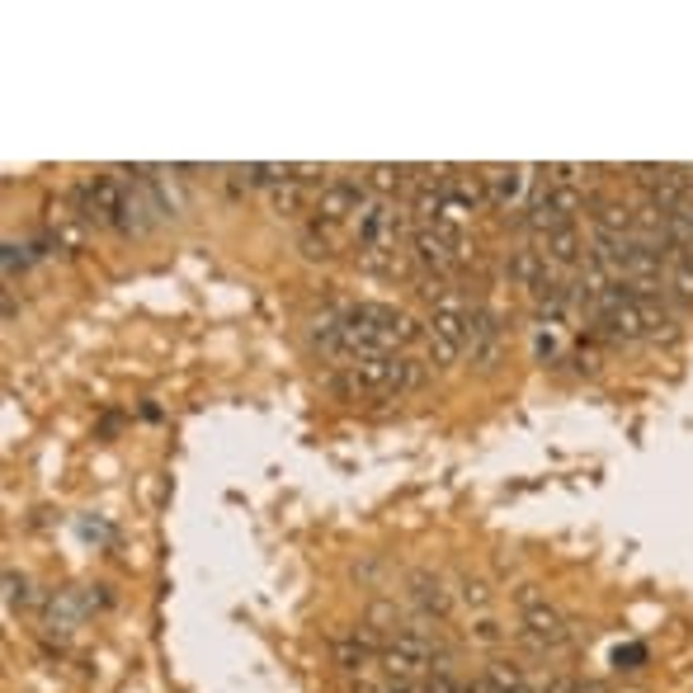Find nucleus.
I'll return each instance as SVG.
<instances>
[{
  "instance_id": "nucleus-6",
  "label": "nucleus",
  "mask_w": 693,
  "mask_h": 693,
  "mask_svg": "<svg viewBox=\"0 0 693 693\" xmlns=\"http://www.w3.org/2000/svg\"><path fill=\"white\" fill-rule=\"evenodd\" d=\"M500 349H505V325H500V311L477 302L467 311V359H472L481 373H491L500 363Z\"/></svg>"
},
{
  "instance_id": "nucleus-1",
  "label": "nucleus",
  "mask_w": 693,
  "mask_h": 693,
  "mask_svg": "<svg viewBox=\"0 0 693 693\" xmlns=\"http://www.w3.org/2000/svg\"><path fill=\"white\" fill-rule=\"evenodd\" d=\"M430 368L410 354H387V359H368V363H335L325 373V392L335 401H373V396H406L420 392Z\"/></svg>"
},
{
  "instance_id": "nucleus-9",
  "label": "nucleus",
  "mask_w": 693,
  "mask_h": 693,
  "mask_svg": "<svg viewBox=\"0 0 693 693\" xmlns=\"http://www.w3.org/2000/svg\"><path fill=\"white\" fill-rule=\"evenodd\" d=\"M331 660L345 675H363V670H373V665L382 660V646L368 632H339L331 642Z\"/></svg>"
},
{
  "instance_id": "nucleus-14",
  "label": "nucleus",
  "mask_w": 693,
  "mask_h": 693,
  "mask_svg": "<svg viewBox=\"0 0 693 693\" xmlns=\"http://www.w3.org/2000/svg\"><path fill=\"white\" fill-rule=\"evenodd\" d=\"M547 208H552V218L561 222H576L580 212H585V194L576 189V184H547Z\"/></svg>"
},
{
  "instance_id": "nucleus-11",
  "label": "nucleus",
  "mask_w": 693,
  "mask_h": 693,
  "mask_svg": "<svg viewBox=\"0 0 693 693\" xmlns=\"http://www.w3.org/2000/svg\"><path fill=\"white\" fill-rule=\"evenodd\" d=\"M505 274H509V283L515 288H523V293H537L543 283L557 274L547 260H543V250L537 246H519V250H509V260H505Z\"/></svg>"
},
{
  "instance_id": "nucleus-7",
  "label": "nucleus",
  "mask_w": 693,
  "mask_h": 693,
  "mask_svg": "<svg viewBox=\"0 0 693 693\" xmlns=\"http://www.w3.org/2000/svg\"><path fill=\"white\" fill-rule=\"evenodd\" d=\"M81 218L90 226H119L123 218V180L95 175L81 184Z\"/></svg>"
},
{
  "instance_id": "nucleus-4",
  "label": "nucleus",
  "mask_w": 693,
  "mask_h": 693,
  "mask_svg": "<svg viewBox=\"0 0 693 693\" xmlns=\"http://www.w3.org/2000/svg\"><path fill=\"white\" fill-rule=\"evenodd\" d=\"M354 240H359V250H396V240L406 236L410 226V212L396 208L392 198H373L368 194V203L354 212Z\"/></svg>"
},
{
  "instance_id": "nucleus-21",
  "label": "nucleus",
  "mask_w": 693,
  "mask_h": 693,
  "mask_svg": "<svg viewBox=\"0 0 693 693\" xmlns=\"http://www.w3.org/2000/svg\"><path fill=\"white\" fill-rule=\"evenodd\" d=\"M642 660H646V646H618V651H614V665H618V670H642Z\"/></svg>"
},
{
  "instance_id": "nucleus-5",
  "label": "nucleus",
  "mask_w": 693,
  "mask_h": 693,
  "mask_svg": "<svg viewBox=\"0 0 693 693\" xmlns=\"http://www.w3.org/2000/svg\"><path fill=\"white\" fill-rule=\"evenodd\" d=\"M363 203H368V180L331 175L317 189V208H311L317 218H311V222H321V226H331V232H335L339 222H354V212H359Z\"/></svg>"
},
{
  "instance_id": "nucleus-3",
  "label": "nucleus",
  "mask_w": 693,
  "mask_h": 693,
  "mask_svg": "<svg viewBox=\"0 0 693 693\" xmlns=\"http://www.w3.org/2000/svg\"><path fill=\"white\" fill-rule=\"evenodd\" d=\"M467 307L462 297H438L424 321V345H430V363L434 368H453L467 354Z\"/></svg>"
},
{
  "instance_id": "nucleus-8",
  "label": "nucleus",
  "mask_w": 693,
  "mask_h": 693,
  "mask_svg": "<svg viewBox=\"0 0 693 693\" xmlns=\"http://www.w3.org/2000/svg\"><path fill=\"white\" fill-rule=\"evenodd\" d=\"M533 246L543 250V260L552 269H580V264H585V240H580V226L576 222L552 226V232L543 240H533Z\"/></svg>"
},
{
  "instance_id": "nucleus-15",
  "label": "nucleus",
  "mask_w": 693,
  "mask_h": 693,
  "mask_svg": "<svg viewBox=\"0 0 693 693\" xmlns=\"http://www.w3.org/2000/svg\"><path fill=\"white\" fill-rule=\"evenodd\" d=\"M297 250H302V260H331L335 255V236H331V226H321V222H307L302 232H297Z\"/></svg>"
},
{
  "instance_id": "nucleus-23",
  "label": "nucleus",
  "mask_w": 693,
  "mask_h": 693,
  "mask_svg": "<svg viewBox=\"0 0 693 693\" xmlns=\"http://www.w3.org/2000/svg\"><path fill=\"white\" fill-rule=\"evenodd\" d=\"M5 599H10V608H20V604H28V580L24 576H14V571H5Z\"/></svg>"
},
{
  "instance_id": "nucleus-17",
  "label": "nucleus",
  "mask_w": 693,
  "mask_h": 693,
  "mask_svg": "<svg viewBox=\"0 0 693 693\" xmlns=\"http://www.w3.org/2000/svg\"><path fill=\"white\" fill-rule=\"evenodd\" d=\"M368 628H382V632H401V608H396V599H373L368 604Z\"/></svg>"
},
{
  "instance_id": "nucleus-2",
  "label": "nucleus",
  "mask_w": 693,
  "mask_h": 693,
  "mask_svg": "<svg viewBox=\"0 0 693 693\" xmlns=\"http://www.w3.org/2000/svg\"><path fill=\"white\" fill-rule=\"evenodd\" d=\"M515 604H519V636L537 651V656L561 651L566 642H571V618H566L561 608L547 599L543 585H519L515 590Z\"/></svg>"
},
{
  "instance_id": "nucleus-13",
  "label": "nucleus",
  "mask_w": 693,
  "mask_h": 693,
  "mask_svg": "<svg viewBox=\"0 0 693 693\" xmlns=\"http://www.w3.org/2000/svg\"><path fill=\"white\" fill-rule=\"evenodd\" d=\"M481 679H486V693H519V689H529V675H523V665H515V660H491L486 670H481Z\"/></svg>"
},
{
  "instance_id": "nucleus-10",
  "label": "nucleus",
  "mask_w": 693,
  "mask_h": 693,
  "mask_svg": "<svg viewBox=\"0 0 693 693\" xmlns=\"http://www.w3.org/2000/svg\"><path fill=\"white\" fill-rule=\"evenodd\" d=\"M481 180H486L491 208H519L523 189H529V170L523 165H491V170H481Z\"/></svg>"
},
{
  "instance_id": "nucleus-20",
  "label": "nucleus",
  "mask_w": 693,
  "mask_h": 693,
  "mask_svg": "<svg viewBox=\"0 0 693 693\" xmlns=\"http://www.w3.org/2000/svg\"><path fill=\"white\" fill-rule=\"evenodd\" d=\"M0 250H5V288H14V274H24V264H28V246H20V240L10 236Z\"/></svg>"
},
{
  "instance_id": "nucleus-24",
  "label": "nucleus",
  "mask_w": 693,
  "mask_h": 693,
  "mask_svg": "<svg viewBox=\"0 0 693 693\" xmlns=\"http://www.w3.org/2000/svg\"><path fill=\"white\" fill-rule=\"evenodd\" d=\"M576 693H608V689L594 684V679H576Z\"/></svg>"
},
{
  "instance_id": "nucleus-12",
  "label": "nucleus",
  "mask_w": 693,
  "mask_h": 693,
  "mask_svg": "<svg viewBox=\"0 0 693 693\" xmlns=\"http://www.w3.org/2000/svg\"><path fill=\"white\" fill-rule=\"evenodd\" d=\"M410 604H416L424 618H438V622H444V618L453 614V590L444 585V576L416 571V576H410Z\"/></svg>"
},
{
  "instance_id": "nucleus-22",
  "label": "nucleus",
  "mask_w": 693,
  "mask_h": 693,
  "mask_svg": "<svg viewBox=\"0 0 693 693\" xmlns=\"http://www.w3.org/2000/svg\"><path fill=\"white\" fill-rule=\"evenodd\" d=\"M533 349H537V359H557V335H552V325H547V331H543V325H537V331H533Z\"/></svg>"
},
{
  "instance_id": "nucleus-18",
  "label": "nucleus",
  "mask_w": 693,
  "mask_h": 693,
  "mask_svg": "<svg viewBox=\"0 0 693 693\" xmlns=\"http://www.w3.org/2000/svg\"><path fill=\"white\" fill-rule=\"evenodd\" d=\"M458 599H462L467 608H477V614H486L495 594H491V585H486L481 576H462V580H458Z\"/></svg>"
},
{
  "instance_id": "nucleus-16",
  "label": "nucleus",
  "mask_w": 693,
  "mask_h": 693,
  "mask_svg": "<svg viewBox=\"0 0 693 693\" xmlns=\"http://www.w3.org/2000/svg\"><path fill=\"white\" fill-rule=\"evenodd\" d=\"M269 203H274V212H279V218H293V212L307 203L302 180H288V184H279V189H269Z\"/></svg>"
},
{
  "instance_id": "nucleus-19",
  "label": "nucleus",
  "mask_w": 693,
  "mask_h": 693,
  "mask_svg": "<svg viewBox=\"0 0 693 693\" xmlns=\"http://www.w3.org/2000/svg\"><path fill=\"white\" fill-rule=\"evenodd\" d=\"M467 636H472L477 646H500V642H505V628H500V622H495L491 614H477L472 628H467Z\"/></svg>"
}]
</instances>
